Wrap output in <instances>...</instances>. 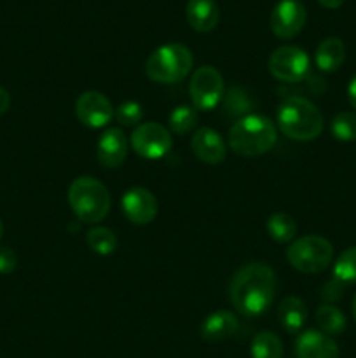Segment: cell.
Here are the masks:
<instances>
[{"label":"cell","instance_id":"cell-1","mask_svg":"<svg viewBox=\"0 0 356 358\" xmlns=\"http://www.w3.org/2000/svg\"><path fill=\"white\" fill-rule=\"evenodd\" d=\"M276 296V275L264 262H248L232 275L229 299L234 310L243 317H260Z\"/></svg>","mask_w":356,"mask_h":358},{"label":"cell","instance_id":"cell-2","mask_svg":"<svg viewBox=\"0 0 356 358\" xmlns=\"http://www.w3.org/2000/svg\"><path fill=\"white\" fill-rule=\"evenodd\" d=\"M276 122L281 133L297 142H311L323 131V115L320 108L304 96H288L279 103Z\"/></svg>","mask_w":356,"mask_h":358},{"label":"cell","instance_id":"cell-3","mask_svg":"<svg viewBox=\"0 0 356 358\" xmlns=\"http://www.w3.org/2000/svg\"><path fill=\"white\" fill-rule=\"evenodd\" d=\"M278 140L276 124L262 114H250L230 126L227 143L236 154L244 157H257L267 154Z\"/></svg>","mask_w":356,"mask_h":358},{"label":"cell","instance_id":"cell-4","mask_svg":"<svg viewBox=\"0 0 356 358\" xmlns=\"http://www.w3.org/2000/svg\"><path fill=\"white\" fill-rule=\"evenodd\" d=\"M68 205L80 222L98 224L110 212V192L94 177H77L68 187Z\"/></svg>","mask_w":356,"mask_h":358},{"label":"cell","instance_id":"cell-5","mask_svg":"<svg viewBox=\"0 0 356 358\" xmlns=\"http://www.w3.org/2000/svg\"><path fill=\"white\" fill-rule=\"evenodd\" d=\"M194 56L184 44H164L149 56L145 73L150 80L159 84H175L184 80L191 73Z\"/></svg>","mask_w":356,"mask_h":358},{"label":"cell","instance_id":"cell-6","mask_svg":"<svg viewBox=\"0 0 356 358\" xmlns=\"http://www.w3.org/2000/svg\"><path fill=\"white\" fill-rule=\"evenodd\" d=\"M286 259L297 271L304 275H316L325 271L334 259V247L330 241L318 234L293 240L286 250Z\"/></svg>","mask_w":356,"mask_h":358},{"label":"cell","instance_id":"cell-7","mask_svg":"<svg viewBox=\"0 0 356 358\" xmlns=\"http://www.w3.org/2000/svg\"><path fill=\"white\" fill-rule=\"evenodd\" d=\"M192 107L195 110H213L223 98V77L215 66L202 65L192 73L188 83Z\"/></svg>","mask_w":356,"mask_h":358},{"label":"cell","instance_id":"cell-8","mask_svg":"<svg viewBox=\"0 0 356 358\" xmlns=\"http://www.w3.org/2000/svg\"><path fill=\"white\" fill-rule=\"evenodd\" d=\"M309 55L297 45H281L269 58V72L279 83H300L309 76Z\"/></svg>","mask_w":356,"mask_h":358},{"label":"cell","instance_id":"cell-9","mask_svg":"<svg viewBox=\"0 0 356 358\" xmlns=\"http://www.w3.org/2000/svg\"><path fill=\"white\" fill-rule=\"evenodd\" d=\"M133 150L145 159H161L173 147V136L166 126L159 122H142L136 126L129 138Z\"/></svg>","mask_w":356,"mask_h":358},{"label":"cell","instance_id":"cell-10","mask_svg":"<svg viewBox=\"0 0 356 358\" xmlns=\"http://www.w3.org/2000/svg\"><path fill=\"white\" fill-rule=\"evenodd\" d=\"M114 110L110 100L100 91H84L75 101V115L87 128H105L114 119Z\"/></svg>","mask_w":356,"mask_h":358},{"label":"cell","instance_id":"cell-11","mask_svg":"<svg viewBox=\"0 0 356 358\" xmlns=\"http://www.w3.org/2000/svg\"><path fill=\"white\" fill-rule=\"evenodd\" d=\"M307 10L299 0H281L271 13V30L278 38H293L304 28Z\"/></svg>","mask_w":356,"mask_h":358},{"label":"cell","instance_id":"cell-12","mask_svg":"<svg viewBox=\"0 0 356 358\" xmlns=\"http://www.w3.org/2000/svg\"><path fill=\"white\" fill-rule=\"evenodd\" d=\"M121 210L126 219L135 226H147L157 215V199L149 189L131 187L124 192L121 199Z\"/></svg>","mask_w":356,"mask_h":358},{"label":"cell","instance_id":"cell-13","mask_svg":"<svg viewBox=\"0 0 356 358\" xmlns=\"http://www.w3.org/2000/svg\"><path fill=\"white\" fill-rule=\"evenodd\" d=\"M129 142L121 128H107L96 143V157L100 164L108 170L119 168L128 156Z\"/></svg>","mask_w":356,"mask_h":358},{"label":"cell","instance_id":"cell-14","mask_svg":"<svg viewBox=\"0 0 356 358\" xmlns=\"http://www.w3.org/2000/svg\"><path fill=\"white\" fill-rule=\"evenodd\" d=\"M191 149L199 161L206 164H220L227 156V145L218 131L213 128H199L192 135Z\"/></svg>","mask_w":356,"mask_h":358},{"label":"cell","instance_id":"cell-15","mask_svg":"<svg viewBox=\"0 0 356 358\" xmlns=\"http://www.w3.org/2000/svg\"><path fill=\"white\" fill-rule=\"evenodd\" d=\"M295 355L297 358H339V346L330 336L309 329L297 338Z\"/></svg>","mask_w":356,"mask_h":358},{"label":"cell","instance_id":"cell-16","mask_svg":"<svg viewBox=\"0 0 356 358\" xmlns=\"http://www.w3.org/2000/svg\"><path fill=\"white\" fill-rule=\"evenodd\" d=\"M237 327H239V322H237L236 315H234L232 311L220 310L208 315V317L202 320L201 331L199 332H201V338L205 339V341L218 343L236 334Z\"/></svg>","mask_w":356,"mask_h":358},{"label":"cell","instance_id":"cell-17","mask_svg":"<svg viewBox=\"0 0 356 358\" xmlns=\"http://www.w3.org/2000/svg\"><path fill=\"white\" fill-rule=\"evenodd\" d=\"M220 10L215 0H188L187 21L192 30L208 34L218 24Z\"/></svg>","mask_w":356,"mask_h":358},{"label":"cell","instance_id":"cell-18","mask_svg":"<svg viewBox=\"0 0 356 358\" xmlns=\"http://www.w3.org/2000/svg\"><path fill=\"white\" fill-rule=\"evenodd\" d=\"M278 320L290 334H299L307 322V308L300 297L288 296L279 303Z\"/></svg>","mask_w":356,"mask_h":358},{"label":"cell","instance_id":"cell-19","mask_svg":"<svg viewBox=\"0 0 356 358\" xmlns=\"http://www.w3.org/2000/svg\"><path fill=\"white\" fill-rule=\"evenodd\" d=\"M346 59V45L339 37H328L321 41L316 48L314 62L316 66L325 73L337 72Z\"/></svg>","mask_w":356,"mask_h":358},{"label":"cell","instance_id":"cell-20","mask_svg":"<svg viewBox=\"0 0 356 358\" xmlns=\"http://www.w3.org/2000/svg\"><path fill=\"white\" fill-rule=\"evenodd\" d=\"M222 105L227 117H236L237 121V119L253 114L255 100L253 96H250L246 90L239 86H232L223 93Z\"/></svg>","mask_w":356,"mask_h":358},{"label":"cell","instance_id":"cell-21","mask_svg":"<svg viewBox=\"0 0 356 358\" xmlns=\"http://www.w3.org/2000/svg\"><path fill=\"white\" fill-rule=\"evenodd\" d=\"M316 324L320 331L327 336H341L348 327L344 313L334 304H321L316 310Z\"/></svg>","mask_w":356,"mask_h":358},{"label":"cell","instance_id":"cell-22","mask_svg":"<svg viewBox=\"0 0 356 358\" xmlns=\"http://www.w3.org/2000/svg\"><path fill=\"white\" fill-rule=\"evenodd\" d=\"M265 229H267V234L271 236V240L276 241V243H292L297 236L295 220L288 213L283 212L272 213L267 219Z\"/></svg>","mask_w":356,"mask_h":358},{"label":"cell","instance_id":"cell-23","mask_svg":"<svg viewBox=\"0 0 356 358\" xmlns=\"http://www.w3.org/2000/svg\"><path fill=\"white\" fill-rule=\"evenodd\" d=\"M250 353L251 358H283V343L274 332L262 331L251 341Z\"/></svg>","mask_w":356,"mask_h":358},{"label":"cell","instance_id":"cell-24","mask_svg":"<svg viewBox=\"0 0 356 358\" xmlns=\"http://www.w3.org/2000/svg\"><path fill=\"white\" fill-rule=\"evenodd\" d=\"M87 247L98 255H112L115 250H117L119 240L115 236V233L108 227L103 226H94L93 229L87 231Z\"/></svg>","mask_w":356,"mask_h":358},{"label":"cell","instance_id":"cell-25","mask_svg":"<svg viewBox=\"0 0 356 358\" xmlns=\"http://www.w3.org/2000/svg\"><path fill=\"white\" fill-rule=\"evenodd\" d=\"M198 121L199 115L194 107L180 105V107L173 108L170 119H168V124H170L171 131L177 133V135H187V133H191L198 126Z\"/></svg>","mask_w":356,"mask_h":358},{"label":"cell","instance_id":"cell-26","mask_svg":"<svg viewBox=\"0 0 356 358\" xmlns=\"http://www.w3.org/2000/svg\"><path fill=\"white\" fill-rule=\"evenodd\" d=\"M330 131L339 142H356V112H339L332 119Z\"/></svg>","mask_w":356,"mask_h":358},{"label":"cell","instance_id":"cell-27","mask_svg":"<svg viewBox=\"0 0 356 358\" xmlns=\"http://www.w3.org/2000/svg\"><path fill=\"white\" fill-rule=\"evenodd\" d=\"M334 278L341 283H356V247H349L335 259Z\"/></svg>","mask_w":356,"mask_h":358},{"label":"cell","instance_id":"cell-28","mask_svg":"<svg viewBox=\"0 0 356 358\" xmlns=\"http://www.w3.org/2000/svg\"><path fill=\"white\" fill-rule=\"evenodd\" d=\"M114 117L121 126L133 128V126L142 124L143 108L138 101H133V100L124 101V103H121L114 110Z\"/></svg>","mask_w":356,"mask_h":358},{"label":"cell","instance_id":"cell-29","mask_svg":"<svg viewBox=\"0 0 356 358\" xmlns=\"http://www.w3.org/2000/svg\"><path fill=\"white\" fill-rule=\"evenodd\" d=\"M17 255L14 254L13 248L2 247L0 248V275H9L16 269Z\"/></svg>","mask_w":356,"mask_h":358},{"label":"cell","instance_id":"cell-30","mask_svg":"<svg viewBox=\"0 0 356 358\" xmlns=\"http://www.w3.org/2000/svg\"><path fill=\"white\" fill-rule=\"evenodd\" d=\"M341 292H342V283L339 282V280L334 278V282L327 283V285L323 287V299L328 301V304H330V301H335L341 297Z\"/></svg>","mask_w":356,"mask_h":358},{"label":"cell","instance_id":"cell-31","mask_svg":"<svg viewBox=\"0 0 356 358\" xmlns=\"http://www.w3.org/2000/svg\"><path fill=\"white\" fill-rule=\"evenodd\" d=\"M9 107H10L9 91L3 90V87H0V115L6 114V112L9 110Z\"/></svg>","mask_w":356,"mask_h":358},{"label":"cell","instance_id":"cell-32","mask_svg":"<svg viewBox=\"0 0 356 358\" xmlns=\"http://www.w3.org/2000/svg\"><path fill=\"white\" fill-rule=\"evenodd\" d=\"M348 100H349V103H351V107L356 110V73H355V76H353V79L349 80Z\"/></svg>","mask_w":356,"mask_h":358},{"label":"cell","instance_id":"cell-33","mask_svg":"<svg viewBox=\"0 0 356 358\" xmlns=\"http://www.w3.org/2000/svg\"><path fill=\"white\" fill-rule=\"evenodd\" d=\"M318 2L327 7V9H339L344 3V0H318Z\"/></svg>","mask_w":356,"mask_h":358},{"label":"cell","instance_id":"cell-34","mask_svg":"<svg viewBox=\"0 0 356 358\" xmlns=\"http://www.w3.org/2000/svg\"><path fill=\"white\" fill-rule=\"evenodd\" d=\"M353 318H355V322H356V296H355V299H353Z\"/></svg>","mask_w":356,"mask_h":358},{"label":"cell","instance_id":"cell-35","mask_svg":"<svg viewBox=\"0 0 356 358\" xmlns=\"http://www.w3.org/2000/svg\"><path fill=\"white\" fill-rule=\"evenodd\" d=\"M2 236H3V224L2 220H0V240H2Z\"/></svg>","mask_w":356,"mask_h":358}]
</instances>
